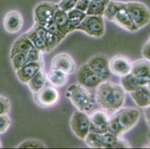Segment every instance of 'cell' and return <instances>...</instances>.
<instances>
[{
    "mask_svg": "<svg viewBox=\"0 0 150 149\" xmlns=\"http://www.w3.org/2000/svg\"><path fill=\"white\" fill-rule=\"evenodd\" d=\"M149 93H150V82H149Z\"/></svg>",
    "mask_w": 150,
    "mask_h": 149,
    "instance_id": "cell-41",
    "label": "cell"
},
{
    "mask_svg": "<svg viewBox=\"0 0 150 149\" xmlns=\"http://www.w3.org/2000/svg\"><path fill=\"white\" fill-rule=\"evenodd\" d=\"M84 143L93 148H131L130 144L121 137L115 136L110 132L96 133L90 132L84 139Z\"/></svg>",
    "mask_w": 150,
    "mask_h": 149,
    "instance_id": "cell-4",
    "label": "cell"
},
{
    "mask_svg": "<svg viewBox=\"0 0 150 149\" xmlns=\"http://www.w3.org/2000/svg\"><path fill=\"white\" fill-rule=\"evenodd\" d=\"M149 82L147 81L138 78L131 73L127 76L121 77L120 80V85L125 90V92L127 93L132 92L140 86L149 85Z\"/></svg>",
    "mask_w": 150,
    "mask_h": 149,
    "instance_id": "cell-22",
    "label": "cell"
},
{
    "mask_svg": "<svg viewBox=\"0 0 150 149\" xmlns=\"http://www.w3.org/2000/svg\"><path fill=\"white\" fill-rule=\"evenodd\" d=\"M52 21L56 25L58 29L65 35L67 36L68 34L70 33L69 31V23L68 20L67 13L61 10L59 8H57L56 11L53 16Z\"/></svg>",
    "mask_w": 150,
    "mask_h": 149,
    "instance_id": "cell-24",
    "label": "cell"
},
{
    "mask_svg": "<svg viewBox=\"0 0 150 149\" xmlns=\"http://www.w3.org/2000/svg\"><path fill=\"white\" fill-rule=\"evenodd\" d=\"M147 43H148L149 44H150V36H149V39H148V41H147Z\"/></svg>",
    "mask_w": 150,
    "mask_h": 149,
    "instance_id": "cell-40",
    "label": "cell"
},
{
    "mask_svg": "<svg viewBox=\"0 0 150 149\" xmlns=\"http://www.w3.org/2000/svg\"><path fill=\"white\" fill-rule=\"evenodd\" d=\"M11 63L12 68L15 71L19 70L28 63L27 53H18L14 54L11 57Z\"/></svg>",
    "mask_w": 150,
    "mask_h": 149,
    "instance_id": "cell-29",
    "label": "cell"
},
{
    "mask_svg": "<svg viewBox=\"0 0 150 149\" xmlns=\"http://www.w3.org/2000/svg\"><path fill=\"white\" fill-rule=\"evenodd\" d=\"M95 100L102 110L114 113L123 107L126 92L120 84L110 81L102 82L96 88Z\"/></svg>",
    "mask_w": 150,
    "mask_h": 149,
    "instance_id": "cell-1",
    "label": "cell"
},
{
    "mask_svg": "<svg viewBox=\"0 0 150 149\" xmlns=\"http://www.w3.org/2000/svg\"><path fill=\"white\" fill-rule=\"evenodd\" d=\"M42 69H43V61L28 62L21 69L16 71V74L17 78L21 83L28 84V81Z\"/></svg>",
    "mask_w": 150,
    "mask_h": 149,
    "instance_id": "cell-17",
    "label": "cell"
},
{
    "mask_svg": "<svg viewBox=\"0 0 150 149\" xmlns=\"http://www.w3.org/2000/svg\"><path fill=\"white\" fill-rule=\"evenodd\" d=\"M125 2H124L110 0L106 6L104 13H103V17H105L106 20H109V21L112 22L116 14L120 11V9L125 7Z\"/></svg>",
    "mask_w": 150,
    "mask_h": 149,
    "instance_id": "cell-26",
    "label": "cell"
},
{
    "mask_svg": "<svg viewBox=\"0 0 150 149\" xmlns=\"http://www.w3.org/2000/svg\"><path fill=\"white\" fill-rule=\"evenodd\" d=\"M46 147L44 143L36 139H25V141L22 142L17 146L18 148H42Z\"/></svg>",
    "mask_w": 150,
    "mask_h": 149,
    "instance_id": "cell-30",
    "label": "cell"
},
{
    "mask_svg": "<svg viewBox=\"0 0 150 149\" xmlns=\"http://www.w3.org/2000/svg\"><path fill=\"white\" fill-rule=\"evenodd\" d=\"M48 81L47 74L43 69L40 70L28 81V87L33 94L37 93L46 86Z\"/></svg>",
    "mask_w": 150,
    "mask_h": 149,
    "instance_id": "cell-23",
    "label": "cell"
},
{
    "mask_svg": "<svg viewBox=\"0 0 150 149\" xmlns=\"http://www.w3.org/2000/svg\"><path fill=\"white\" fill-rule=\"evenodd\" d=\"M23 22V16L18 11H10L4 16V28L9 34H16L22 29Z\"/></svg>",
    "mask_w": 150,
    "mask_h": 149,
    "instance_id": "cell-16",
    "label": "cell"
},
{
    "mask_svg": "<svg viewBox=\"0 0 150 149\" xmlns=\"http://www.w3.org/2000/svg\"><path fill=\"white\" fill-rule=\"evenodd\" d=\"M35 47L25 34L20 35L15 40L10 51V57L18 53H28Z\"/></svg>",
    "mask_w": 150,
    "mask_h": 149,
    "instance_id": "cell-21",
    "label": "cell"
},
{
    "mask_svg": "<svg viewBox=\"0 0 150 149\" xmlns=\"http://www.w3.org/2000/svg\"><path fill=\"white\" fill-rule=\"evenodd\" d=\"M11 108V101L5 95H0V116L8 114Z\"/></svg>",
    "mask_w": 150,
    "mask_h": 149,
    "instance_id": "cell-31",
    "label": "cell"
},
{
    "mask_svg": "<svg viewBox=\"0 0 150 149\" xmlns=\"http://www.w3.org/2000/svg\"><path fill=\"white\" fill-rule=\"evenodd\" d=\"M51 69H58L67 75H71L76 70V64L69 54L60 53L56 54L52 60Z\"/></svg>",
    "mask_w": 150,
    "mask_h": 149,
    "instance_id": "cell-15",
    "label": "cell"
},
{
    "mask_svg": "<svg viewBox=\"0 0 150 149\" xmlns=\"http://www.w3.org/2000/svg\"><path fill=\"white\" fill-rule=\"evenodd\" d=\"M0 148H2V143H1V142H0Z\"/></svg>",
    "mask_w": 150,
    "mask_h": 149,
    "instance_id": "cell-42",
    "label": "cell"
},
{
    "mask_svg": "<svg viewBox=\"0 0 150 149\" xmlns=\"http://www.w3.org/2000/svg\"><path fill=\"white\" fill-rule=\"evenodd\" d=\"M89 117L91 132L96 133H105L108 132L110 117L105 110L102 109L94 110L91 113Z\"/></svg>",
    "mask_w": 150,
    "mask_h": 149,
    "instance_id": "cell-13",
    "label": "cell"
},
{
    "mask_svg": "<svg viewBox=\"0 0 150 149\" xmlns=\"http://www.w3.org/2000/svg\"><path fill=\"white\" fill-rule=\"evenodd\" d=\"M132 62L123 55H115L109 60L110 72L114 76L123 77L131 73Z\"/></svg>",
    "mask_w": 150,
    "mask_h": 149,
    "instance_id": "cell-14",
    "label": "cell"
},
{
    "mask_svg": "<svg viewBox=\"0 0 150 149\" xmlns=\"http://www.w3.org/2000/svg\"><path fill=\"white\" fill-rule=\"evenodd\" d=\"M43 53L40 50L34 47L27 53V59L28 62H38L43 61Z\"/></svg>",
    "mask_w": 150,
    "mask_h": 149,
    "instance_id": "cell-32",
    "label": "cell"
},
{
    "mask_svg": "<svg viewBox=\"0 0 150 149\" xmlns=\"http://www.w3.org/2000/svg\"><path fill=\"white\" fill-rule=\"evenodd\" d=\"M90 2H91V0H78L75 8L86 13L89 7Z\"/></svg>",
    "mask_w": 150,
    "mask_h": 149,
    "instance_id": "cell-35",
    "label": "cell"
},
{
    "mask_svg": "<svg viewBox=\"0 0 150 149\" xmlns=\"http://www.w3.org/2000/svg\"><path fill=\"white\" fill-rule=\"evenodd\" d=\"M112 22L115 23L120 28L128 31H130V32H135V31H138L135 25L134 24L129 12L125 8V7L120 9V11L116 14Z\"/></svg>",
    "mask_w": 150,
    "mask_h": 149,
    "instance_id": "cell-19",
    "label": "cell"
},
{
    "mask_svg": "<svg viewBox=\"0 0 150 149\" xmlns=\"http://www.w3.org/2000/svg\"><path fill=\"white\" fill-rule=\"evenodd\" d=\"M134 102L140 108L150 105V93L149 85L140 86L132 92L129 93Z\"/></svg>",
    "mask_w": 150,
    "mask_h": 149,
    "instance_id": "cell-20",
    "label": "cell"
},
{
    "mask_svg": "<svg viewBox=\"0 0 150 149\" xmlns=\"http://www.w3.org/2000/svg\"><path fill=\"white\" fill-rule=\"evenodd\" d=\"M147 139H148L149 141L150 142V130H149V131L148 134H147Z\"/></svg>",
    "mask_w": 150,
    "mask_h": 149,
    "instance_id": "cell-38",
    "label": "cell"
},
{
    "mask_svg": "<svg viewBox=\"0 0 150 149\" xmlns=\"http://www.w3.org/2000/svg\"><path fill=\"white\" fill-rule=\"evenodd\" d=\"M65 95L78 110L85 113L91 111L96 103L95 96L79 84H70L67 88Z\"/></svg>",
    "mask_w": 150,
    "mask_h": 149,
    "instance_id": "cell-3",
    "label": "cell"
},
{
    "mask_svg": "<svg viewBox=\"0 0 150 149\" xmlns=\"http://www.w3.org/2000/svg\"><path fill=\"white\" fill-rule=\"evenodd\" d=\"M87 64L93 69L102 82L108 81L110 77L109 59L103 54H98L91 57Z\"/></svg>",
    "mask_w": 150,
    "mask_h": 149,
    "instance_id": "cell-9",
    "label": "cell"
},
{
    "mask_svg": "<svg viewBox=\"0 0 150 149\" xmlns=\"http://www.w3.org/2000/svg\"><path fill=\"white\" fill-rule=\"evenodd\" d=\"M131 74L138 78L150 82V62L145 58L132 62Z\"/></svg>",
    "mask_w": 150,
    "mask_h": 149,
    "instance_id": "cell-18",
    "label": "cell"
},
{
    "mask_svg": "<svg viewBox=\"0 0 150 149\" xmlns=\"http://www.w3.org/2000/svg\"><path fill=\"white\" fill-rule=\"evenodd\" d=\"M91 1H95V2H102V1H110V0H91Z\"/></svg>",
    "mask_w": 150,
    "mask_h": 149,
    "instance_id": "cell-39",
    "label": "cell"
},
{
    "mask_svg": "<svg viewBox=\"0 0 150 149\" xmlns=\"http://www.w3.org/2000/svg\"><path fill=\"white\" fill-rule=\"evenodd\" d=\"M35 48L42 52H47L49 41V31L40 25L35 23L32 28L25 33Z\"/></svg>",
    "mask_w": 150,
    "mask_h": 149,
    "instance_id": "cell-10",
    "label": "cell"
},
{
    "mask_svg": "<svg viewBox=\"0 0 150 149\" xmlns=\"http://www.w3.org/2000/svg\"><path fill=\"white\" fill-rule=\"evenodd\" d=\"M142 55L144 58L148 60L150 62V44L146 43L142 48Z\"/></svg>",
    "mask_w": 150,
    "mask_h": 149,
    "instance_id": "cell-36",
    "label": "cell"
},
{
    "mask_svg": "<svg viewBox=\"0 0 150 149\" xmlns=\"http://www.w3.org/2000/svg\"><path fill=\"white\" fill-rule=\"evenodd\" d=\"M144 117L147 126L150 128V105L144 107Z\"/></svg>",
    "mask_w": 150,
    "mask_h": 149,
    "instance_id": "cell-37",
    "label": "cell"
},
{
    "mask_svg": "<svg viewBox=\"0 0 150 149\" xmlns=\"http://www.w3.org/2000/svg\"><path fill=\"white\" fill-rule=\"evenodd\" d=\"M78 0H60L58 3V8L65 12H68L75 8Z\"/></svg>",
    "mask_w": 150,
    "mask_h": 149,
    "instance_id": "cell-34",
    "label": "cell"
},
{
    "mask_svg": "<svg viewBox=\"0 0 150 149\" xmlns=\"http://www.w3.org/2000/svg\"><path fill=\"white\" fill-rule=\"evenodd\" d=\"M76 30L84 32L92 37L101 38L105 33V23L103 16L87 15Z\"/></svg>",
    "mask_w": 150,
    "mask_h": 149,
    "instance_id": "cell-5",
    "label": "cell"
},
{
    "mask_svg": "<svg viewBox=\"0 0 150 149\" xmlns=\"http://www.w3.org/2000/svg\"><path fill=\"white\" fill-rule=\"evenodd\" d=\"M76 79L78 84L87 89H96L102 83L99 77L87 63L82 64L78 69Z\"/></svg>",
    "mask_w": 150,
    "mask_h": 149,
    "instance_id": "cell-11",
    "label": "cell"
},
{
    "mask_svg": "<svg viewBox=\"0 0 150 149\" xmlns=\"http://www.w3.org/2000/svg\"><path fill=\"white\" fill-rule=\"evenodd\" d=\"M108 2L109 1H102V2L91 1L86 13L87 15H91V16H103Z\"/></svg>",
    "mask_w": 150,
    "mask_h": 149,
    "instance_id": "cell-28",
    "label": "cell"
},
{
    "mask_svg": "<svg viewBox=\"0 0 150 149\" xmlns=\"http://www.w3.org/2000/svg\"><path fill=\"white\" fill-rule=\"evenodd\" d=\"M34 98L39 106L42 107H50L58 102L59 93L55 87L45 86L39 92L34 94Z\"/></svg>",
    "mask_w": 150,
    "mask_h": 149,
    "instance_id": "cell-12",
    "label": "cell"
},
{
    "mask_svg": "<svg viewBox=\"0 0 150 149\" xmlns=\"http://www.w3.org/2000/svg\"><path fill=\"white\" fill-rule=\"evenodd\" d=\"M90 117L85 112L77 110L72 114L70 118V128L76 136L84 141L90 130Z\"/></svg>",
    "mask_w": 150,
    "mask_h": 149,
    "instance_id": "cell-8",
    "label": "cell"
},
{
    "mask_svg": "<svg viewBox=\"0 0 150 149\" xmlns=\"http://www.w3.org/2000/svg\"><path fill=\"white\" fill-rule=\"evenodd\" d=\"M67 13L68 20H69V31H70V32L75 31L76 27L83 21V20L87 16V13L85 12L78 10L76 8H73V9L67 12Z\"/></svg>",
    "mask_w": 150,
    "mask_h": 149,
    "instance_id": "cell-27",
    "label": "cell"
},
{
    "mask_svg": "<svg viewBox=\"0 0 150 149\" xmlns=\"http://www.w3.org/2000/svg\"><path fill=\"white\" fill-rule=\"evenodd\" d=\"M140 119V112L134 107L120 108L109 119L108 132L122 137V135L137 125Z\"/></svg>",
    "mask_w": 150,
    "mask_h": 149,
    "instance_id": "cell-2",
    "label": "cell"
},
{
    "mask_svg": "<svg viewBox=\"0 0 150 149\" xmlns=\"http://www.w3.org/2000/svg\"><path fill=\"white\" fill-rule=\"evenodd\" d=\"M11 125V119L8 115H2L0 116V135L4 134L9 129Z\"/></svg>",
    "mask_w": 150,
    "mask_h": 149,
    "instance_id": "cell-33",
    "label": "cell"
},
{
    "mask_svg": "<svg viewBox=\"0 0 150 149\" xmlns=\"http://www.w3.org/2000/svg\"><path fill=\"white\" fill-rule=\"evenodd\" d=\"M125 8L138 30L150 23V9L143 2L136 1L125 2Z\"/></svg>",
    "mask_w": 150,
    "mask_h": 149,
    "instance_id": "cell-6",
    "label": "cell"
},
{
    "mask_svg": "<svg viewBox=\"0 0 150 149\" xmlns=\"http://www.w3.org/2000/svg\"><path fill=\"white\" fill-rule=\"evenodd\" d=\"M58 8V3L47 1H43L37 4L33 11L35 23L46 26L52 21L53 16Z\"/></svg>",
    "mask_w": 150,
    "mask_h": 149,
    "instance_id": "cell-7",
    "label": "cell"
},
{
    "mask_svg": "<svg viewBox=\"0 0 150 149\" xmlns=\"http://www.w3.org/2000/svg\"><path fill=\"white\" fill-rule=\"evenodd\" d=\"M68 76L69 75L61 70L51 69L47 74V78L54 87H62L67 83Z\"/></svg>",
    "mask_w": 150,
    "mask_h": 149,
    "instance_id": "cell-25",
    "label": "cell"
}]
</instances>
